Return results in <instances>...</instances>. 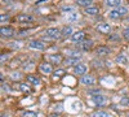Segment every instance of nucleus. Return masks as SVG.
Listing matches in <instances>:
<instances>
[{"instance_id": "obj_1", "label": "nucleus", "mask_w": 129, "mask_h": 117, "mask_svg": "<svg viewBox=\"0 0 129 117\" xmlns=\"http://www.w3.org/2000/svg\"><path fill=\"white\" fill-rule=\"evenodd\" d=\"M128 13L126 8L124 7H116L115 9H112L111 12H109V17L112 20H117V18H121L123 16H125Z\"/></svg>"}, {"instance_id": "obj_2", "label": "nucleus", "mask_w": 129, "mask_h": 117, "mask_svg": "<svg viewBox=\"0 0 129 117\" xmlns=\"http://www.w3.org/2000/svg\"><path fill=\"white\" fill-rule=\"evenodd\" d=\"M61 35H62V33H61L58 29H54V27L48 29V30L45 31V37L49 38V39H58Z\"/></svg>"}, {"instance_id": "obj_3", "label": "nucleus", "mask_w": 129, "mask_h": 117, "mask_svg": "<svg viewBox=\"0 0 129 117\" xmlns=\"http://www.w3.org/2000/svg\"><path fill=\"white\" fill-rule=\"evenodd\" d=\"M28 47L32 48V49H39V51H43L45 48V44L43 43V42L40 40H31L30 43H28Z\"/></svg>"}, {"instance_id": "obj_4", "label": "nucleus", "mask_w": 129, "mask_h": 117, "mask_svg": "<svg viewBox=\"0 0 129 117\" xmlns=\"http://www.w3.org/2000/svg\"><path fill=\"white\" fill-rule=\"evenodd\" d=\"M17 21L21 24H27V22H34V17H31L28 14H18Z\"/></svg>"}, {"instance_id": "obj_5", "label": "nucleus", "mask_w": 129, "mask_h": 117, "mask_svg": "<svg viewBox=\"0 0 129 117\" xmlns=\"http://www.w3.org/2000/svg\"><path fill=\"white\" fill-rule=\"evenodd\" d=\"M80 81H81L83 85H85V86H92V85L95 83V79H94V77H92V76H83Z\"/></svg>"}, {"instance_id": "obj_6", "label": "nucleus", "mask_w": 129, "mask_h": 117, "mask_svg": "<svg viewBox=\"0 0 129 117\" xmlns=\"http://www.w3.org/2000/svg\"><path fill=\"white\" fill-rule=\"evenodd\" d=\"M0 33H2V35L5 37V38H10V37L14 35V30L12 27H4L3 26L2 29H0Z\"/></svg>"}, {"instance_id": "obj_7", "label": "nucleus", "mask_w": 129, "mask_h": 117, "mask_svg": "<svg viewBox=\"0 0 129 117\" xmlns=\"http://www.w3.org/2000/svg\"><path fill=\"white\" fill-rule=\"evenodd\" d=\"M84 38H85L84 31H76V33H74L71 35V40L72 42H81V40H84Z\"/></svg>"}, {"instance_id": "obj_8", "label": "nucleus", "mask_w": 129, "mask_h": 117, "mask_svg": "<svg viewBox=\"0 0 129 117\" xmlns=\"http://www.w3.org/2000/svg\"><path fill=\"white\" fill-rule=\"evenodd\" d=\"M97 30L102 34H109L111 31V27L109 24H100V25H97Z\"/></svg>"}, {"instance_id": "obj_9", "label": "nucleus", "mask_w": 129, "mask_h": 117, "mask_svg": "<svg viewBox=\"0 0 129 117\" xmlns=\"http://www.w3.org/2000/svg\"><path fill=\"white\" fill-rule=\"evenodd\" d=\"M84 12H85V14H90V16H95V14H98V12H100V8H97V7H85V9H84Z\"/></svg>"}, {"instance_id": "obj_10", "label": "nucleus", "mask_w": 129, "mask_h": 117, "mask_svg": "<svg viewBox=\"0 0 129 117\" xmlns=\"http://www.w3.org/2000/svg\"><path fill=\"white\" fill-rule=\"evenodd\" d=\"M40 70L43 72V73H45V74H50L52 73V64H49V62H43V64H40Z\"/></svg>"}, {"instance_id": "obj_11", "label": "nucleus", "mask_w": 129, "mask_h": 117, "mask_svg": "<svg viewBox=\"0 0 129 117\" xmlns=\"http://www.w3.org/2000/svg\"><path fill=\"white\" fill-rule=\"evenodd\" d=\"M95 54L98 55V56H107L110 54V48H107V47H105V46H101V47H98L95 49Z\"/></svg>"}, {"instance_id": "obj_12", "label": "nucleus", "mask_w": 129, "mask_h": 117, "mask_svg": "<svg viewBox=\"0 0 129 117\" xmlns=\"http://www.w3.org/2000/svg\"><path fill=\"white\" fill-rule=\"evenodd\" d=\"M63 60L62 55H49V61L52 64H54V65H58V64H61Z\"/></svg>"}, {"instance_id": "obj_13", "label": "nucleus", "mask_w": 129, "mask_h": 117, "mask_svg": "<svg viewBox=\"0 0 129 117\" xmlns=\"http://www.w3.org/2000/svg\"><path fill=\"white\" fill-rule=\"evenodd\" d=\"M74 72L75 74H84L87 72V65H84V64H78V65L74 66Z\"/></svg>"}, {"instance_id": "obj_14", "label": "nucleus", "mask_w": 129, "mask_h": 117, "mask_svg": "<svg viewBox=\"0 0 129 117\" xmlns=\"http://www.w3.org/2000/svg\"><path fill=\"white\" fill-rule=\"evenodd\" d=\"M79 61H80V56H72V57H70V59H67L66 60V64L67 65H78L79 64Z\"/></svg>"}, {"instance_id": "obj_15", "label": "nucleus", "mask_w": 129, "mask_h": 117, "mask_svg": "<svg viewBox=\"0 0 129 117\" xmlns=\"http://www.w3.org/2000/svg\"><path fill=\"white\" fill-rule=\"evenodd\" d=\"M27 81L32 85H39L40 83V78L38 76H34V74H30V76H27Z\"/></svg>"}, {"instance_id": "obj_16", "label": "nucleus", "mask_w": 129, "mask_h": 117, "mask_svg": "<svg viewBox=\"0 0 129 117\" xmlns=\"http://www.w3.org/2000/svg\"><path fill=\"white\" fill-rule=\"evenodd\" d=\"M93 102L95 104H98V105H102V104H105L106 99H105V96H102V95H95V96H93Z\"/></svg>"}, {"instance_id": "obj_17", "label": "nucleus", "mask_w": 129, "mask_h": 117, "mask_svg": "<svg viewBox=\"0 0 129 117\" xmlns=\"http://www.w3.org/2000/svg\"><path fill=\"white\" fill-rule=\"evenodd\" d=\"M106 4L109 5V7H114V8H116V7H120L121 0H106Z\"/></svg>"}, {"instance_id": "obj_18", "label": "nucleus", "mask_w": 129, "mask_h": 117, "mask_svg": "<svg viewBox=\"0 0 129 117\" xmlns=\"http://www.w3.org/2000/svg\"><path fill=\"white\" fill-rule=\"evenodd\" d=\"M61 33L63 37H70V35H72V29H71V26H64Z\"/></svg>"}, {"instance_id": "obj_19", "label": "nucleus", "mask_w": 129, "mask_h": 117, "mask_svg": "<svg viewBox=\"0 0 129 117\" xmlns=\"http://www.w3.org/2000/svg\"><path fill=\"white\" fill-rule=\"evenodd\" d=\"M64 73H66V72H64L63 69H57L56 72H53V77H54V78H62L64 76Z\"/></svg>"}, {"instance_id": "obj_20", "label": "nucleus", "mask_w": 129, "mask_h": 117, "mask_svg": "<svg viewBox=\"0 0 129 117\" xmlns=\"http://www.w3.org/2000/svg\"><path fill=\"white\" fill-rule=\"evenodd\" d=\"M92 44H93V42H92V40L84 42V43L81 44V49H84V51H88V49H90V48H92Z\"/></svg>"}, {"instance_id": "obj_21", "label": "nucleus", "mask_w": 129, "mask_h": 117, "mask_svg": "<svg viewBox=\"0 0 129 117\" xmlns=\"http://www.w3.org/2000/svg\"><path fill=\"white\" fill-rule=\"evenodd\" d=\"M90 3H92V0H76V4L80 7H89Z\"/></svg>"}, {"instance_id": "obj_22", "label": "nucleus", "mask_w": 129, "mask_h": 117, "mask_svg": "<svg viewBox=\"0 0 129 117\" xmlns=\"http://www.w3.org/2000/svg\"><path fill=\"white\" fill-rule=\"evenodd\" d=\"M116 62H119V64H126V57L124 55H119L116 57Z\"/></svg>"}, {"instance_id": "obj_23", "label": "nucleus", "mask_w": 129, "mask_h": 117, "mask_svg": "<svg viewBox=\"0 0 129 117\" xmlns=\"http://www.w3.org/2000/svg\"><path fill=\"white\" fill-rule=\"evenodd\" d=\"M22 117H38L36 116V113L35 112H31V111H26L23 114H22Z\"/></svg>"}, {"instance_id": "obj_24", "label": "nucleus", "mask_w": 129, "mask_h": 117, "mask_svg": "<svg viewBox=\"0 0 129 117\" xmlns=\"http://www.w3.org/2000/svg\"><path fill=\"white\" fill-rule=\"evenodd\" d=\"M93 117H109V114H107L106 112H95L94 114H93Z\"/></svg>"}, {"instance_id": "obj_25", "label": "nucleus", "mask_w": 129, "mask_h": 117, "mask_svg": "<svg viewBox=\"0 0 129 117\" xmlns=\"http://www.w3.org/2000/svg\"><path fill=\"white\" fill-rule=\"evenodd\" d=\"M67 20L69 21H75V20H78V14L76 13H70V16H67Z\"/></svg>"}, {"instance_id": "obj_26", "label": "nucleus", "mask_w": 129, "mask_h": 117, "mask_svg": "<svg viewBox=\"0 0 129 117\" xmlns=\"http://www.w3.org/2000/svg\"><path fill=\"white\" fill-rule=\"evenodd\" d=\"M27 87H28V86H26L25 83H21V85H19V90H21V91H27V92H28L30 90H28Z\"/></svg>"}, {"instance_id": "obj_27", "label": "nucleus", "mask_w": 129, "mask_h": 117, "mask_svg": "<svg viewBox=\"0 0 129 117\" xmlns=\"http://www.w3.org/2000/svg\"><path fill=\"white\" fill-rule=\"evenodd\" d=\"M123 35H124V38H125L126 40H129V29H125V30L123 31Z\"/></svg>"}, {"instance_id": "obj_28", "label": "nucleus", "mask_w": 129, "mask_h": 117, "mask_svg": "<svg viewBox=\"0 0 129 117\" xmlns=\"http://www.w3.org/2000/svg\"><path fill=\"white\" fill-rule=\"evenodd\" d=\"M18 44H19V43H10V46H12L13 48H18V47H19Z\"/></svg>"}, {"instance_id": "obj_29", "label": "nucleus", "mask_w": 129, "mask_h": 117, "mask_svg": "<svg viewBox=\"0 0 129 117\" xmlns=\"http://www.w3.org/2000/svg\"><path fill=\"white\" fill-rule=\"evenodd\" d=\"M44 2H48V0H39V2H36V4H41V3H44Z\"/></svg>"}, {"instance_id": "obj_30", "label": "nucleus", "mask_w": 129, "mask_h": 117, "mask_svg": "<svg viewBox=\"0 0 129 117\" xmlns=\"http://www.w3.org/2000/svg\"><path fill=\"white\" fill-rule=\"evenodd\" d=\"M8 18V16H4V14H2V21H4V20H7Z\"/></svg>"}, {"instance_id": "obj_31", "label": "nucleus", "mask_w": 129, "mask_h": 117, "mask_svg": "<svg viewBox=\"0 0 129 117\" xmlns=\"http://www.w3.org/2000/svg\"><path fill=\"white\" fill-rule=\"evenodd\" d=\"M2 2H3V3H5V4H8V3L12 2V0H2Z\"/></svg>"}, {"instance_id": "obj_32", "label": "nucleus", "mask_w": 129, "mask_h": 117, "mask_svg": "<svg viewBox=\"0 0 129 117\" xmlns=\"http://www.w3.org/2000/svg\"><path fill=\"white\" fill-rule=\"evenodd\" d=\"M123 103H124V104H126V103H129V99H123Z\"/></svg>"}, {"instance_id": "obj_33", "label": "nucleus", "mask_w": 129, "mask_h": 117, "mask_svg": "<svg viewBox=\"0 0 129 117\" xmlns=\"http://www.w3.org/2000/svg\"><path fill=\"white\" fill-rule=\"evenodd\" d=\"M2 117H7V116H5V114H2Z\"/></svg>"}, {"instance_id": "obj_34", "label": "nucleus", "mask_w": 129, "mask_h": 117, "mask_svg": "<svg viewBox=\"0 0 129 117\" xmlns=\"http://www.w3.org/2000/svg\"><path fill=\"white\" fill-rule=\"evenodd\" d=\"M128 117H129V113H128Z\"/></svg>"}]
</instances>
